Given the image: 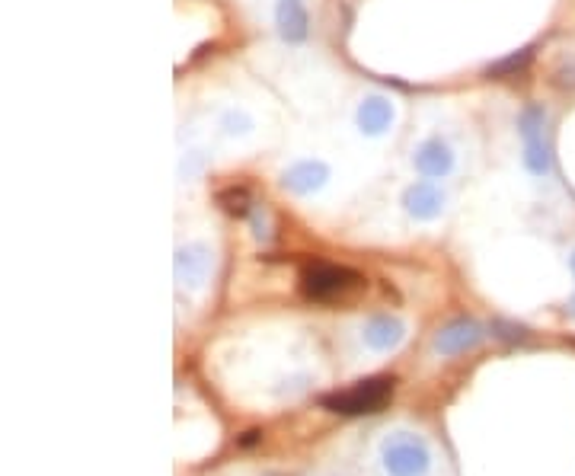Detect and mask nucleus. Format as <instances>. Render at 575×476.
<instances>
[{
    "label": "nucleus",
    "mask_w": 575,
    "mask_h": 476,
    "mask_svg": "<svg viewBox=\"0 0 575 476\" xmlns=\"http://www.w3.org/2000/svg\"><path fill=\"white\" fill-rule=\"evenodd\" d=\"M211 272V250L205 243H189L176 253V282L186 288H202Z\"/></svg>",
    "instance_id": "423d86ee"
},
{
    "label": "nucleus",
    "mask_w": 575,
    "mask_h": 476,
    "mask_svg": "<svg viewBox=\"0 0 575 476\" xmlns=\"http://www.w3.org/2000/svg\"><path fill=\"white\" fill-rule=\"evenodd\" d=\"M531 55H534L531 48H524V52H518V55H508L505 61L492 64V68H489V74H515V71H521V68H528Z\"/></svg>",
    "instance_id": "4468645a"
},
{
    "label": "nucleus",
    "mask_w": 575,
    "mask_h": 476,
    "mask_svg": "<svg viewBox=\"0 0 575 476\" xmlns=\"http://www.w3.org/2000/svg\"><path fill=\"white\" fill-rule=\"evenodd\" d=\"M429 464L432 457L422 438L397 432L384 441V467L390 476H425L429 473Z\"/></svg>",
    "instance_id": "20e7f679"
},
{
    "label": "nucleus",
    "mask_w": 575,
    "mask_h": 476,
    "mask_svg": "<svg viewBox=\"0 0 575 476\" xmlns=\"http://www.w3.org/2000/svg\"><path fill=\"white\" fill-rule=\"evenodd\" d=\"M403 333H406V326L397 317H374L365 326V342L374 352H390L403 342Z\"/></svg>",
    "instance_id": "9b49d317"
},
{
    "label": "nucleus",
    "mask_w": 575,
    "mask_h": 476,
    "mask_svg": "<svg viewBox=\"0 0 575 476\" xmlns=\"http://www.w3.org/2000/svg\"><path fill=\"white\" fill-rule=\"evenodd\" d=\"M361 285V275L345 269V266H333V262H314L307 266L301 275V288L310 301H333L349 294L352 288Z\"/></svg>",
    "instance_id": "7ed1b4c3"
},
{
    "label": "nucleus",
    "mask_w": 575,
    "mask_h": 476,
    "mask_svg": "<svg viewBox=\"0 0 575 476\" xmlns=\"http://www.w3.org/2000/svg\"><path fill=\"white\" fill-rule=\"evenodd\" d=\"M256 441H259V432H246L240 445H243V448H250V445H256Z\"/></svg>",
    "instance_id": "f3484780"
},
{
    "label": "nucleus",
    "mask_w": 575,
    "mask_h": 476,
    "mask_svg": "<svg viewBox=\"0 0 575 476\" xmlns=\"http://www.w3.org/2000/svg\"><path fill=\"white\" fill-rule=\"evenodd\" d=\"M390 125H393V106L384 96H368V100L358 106V128L365 131V135H384Z\"/></svg>",
    "instance_id": "f8f14e48"
},
{
    "label": "nucleus",
    "mask_w": 575,
    "mask_h": 476,
    "mask_svg": "<svg viewBox=\"0 0 575 476\" xmlns=\"http://www.w3.org/2000/svg\"><path fill=\"white\" fill-rule=\"evenodd\" d=\"M403 208L416 221H435L441 215V208H445V192H441V186H435L432 179H422V183H413L403 192Z\"/></svg>",
    "instance_id": "39448f33"
},
{
    "label": "nucleus",
    "mask_w": 575,
    "mask_h": 476,
    "mask_svg": "<svg viewBox=\"0 0 575 476\" xmlns=\"http://www.w3.org/2000/svg\"><path fill=\"white\" fill-rule=\"evenodd\" d=\"M390 397H393V377H368V381H358L349 390L323 397V406L342 416H365L377 413Z\"/></svg>",
    "instance_id": "f257e3e1"
},
{
    "label": "nucleus",
    "mask_w": 575,
    "mask_h": 476,
    "mask_svg": "<svg viewBox=\"0 0 575 476\" xmlns=\"http://www.w3.org/2000/svg\"><path fill=\"white\" fill-rule=\"evenodd\" d=\"M218 202L224 205L227 215H237V218H246L253 211V199H250V192H246L243 186H234V189H224L218 195Z\"/></svg>",
    "instance_id": "ddd939ff"
},
{
    "label": "nucleus",
    "mask_w": 575,
    "mask_h": 476,
    "mask_svg": "<svg viewBox=\"0 0 575 476\" xmlns=\"http://www.w3.org/2000/svg\"><path fill=\"white\" fill-rule=\"evenodd\" d=\"M569 269H572V275H575V253H572V259H569Z\"/></svg>",
    "instance_id": "6ab92c4d"
},
{
    "label": "nucleus",
    "mask_w": 575,
    "mask_h": 476,
    "mask_svg": "<svg viewBox=\"0 0 575 476\" xmlns=\"http://www.w3.org/2000/svg\"><path fill=\"white\" fill-rule=\"evenodd\" d=\"M521 141H524V167L534 176H547L553 170L550 138H547V109L531 106L521 112Z\"/></svg>",
    "instance_id": "f03ea898"
},
{
    "label": "nucleus",
    "mask_w": 575,
    "mask_h": 476,
    "mask_svg": "<svg viewBox=\"0 0 575 476\" xmlns=\"http://www.w3.org/2000/svg\"><path fill=\"white\" fill-rule=\"evenodd\" d=\"M483 342V326L476 320H454L448 323L445 330L435 336V349L441 355H464L470 349H476Z\"/></svg>",
    "instance_id": "0eeeda50"
},
{
    "label": "nucleus",
    "mask_w": 575,
    "mask_h": 476,
    "mask_svg": "<svg viewBox=\"0 0 575 476\" xmlns=\"http://www.w3.org/2000/svg\"><path fill=\"white\" fill-rule=\"evenodd\" d=\"M566 314H569V317H575V294H572L569 304H566Z\"/></svg>",
    "instance_id": "a211bd4d"
},
{
    "label": "nucleus",
    "mask_w": 575,
    "mask_h": 476,
    "mask_svg": "<svg viewBox=\"0 0 575 476\" xmlns=\"http://www.w3.org/2000/svg\"><path fill=\"white\" fill-rule=\"evenodd\" d=\"M253 122L243 116V112H227L224 116V131L227 135H250Z\"/></svg>",
    "instance_id": "2eb2a0df"
},
{
    "label": "nucleus",
    "mask_w": 575,
    "mask_h": 476,
    "mask_svg": "<svg viewBox=\"0 0 575 476\" xmlns=\"http://www.w3.org/2000/svg\"><path fill=\"white\" fill-rule=\"evenodd\" d=\"M413 167L425 176V179H441L454 170V151L441 141V138H429L416 147L413 154Z\"/></svg>",
    "instance_id": "6e6552de"
},
{
    "label": "nucleus",
    "mask_w": 575,
    "mask_h": 476,
    "mask_svg": "<svg viewBox=\"0 0 575 476\" xmlns=\"http://www.w3.org/2000/svg\"><path fill=\"white\" fill-rule=\"evenodd\" d=\"M492 326H499V330H505V333H499V336H505V339H524V330H521V326H508V323H502V320H496V323H492Z\"/></svg>",
    "instance_id": "dca6fc26"
},
{
    "label": "nucleus",
    "mask_w": 575,
    "mask_h": 476,
    "mask_svg": "<svg viewBox=\"0 0 575 476\" xmlns=\"http://www.w3.org/2000/svg\"><path fill=\"white\" fill-rule=\"evenodd\" d=\"M326 179H330V170H326V163L320 160H298L291 163L282 176V186L294 195H310L326 186Z\"/></svg>",
    "instance_id": "1a4fd4ad"
},
{
    "label": "nucleus",
    "mask_w": 575,
    "mask_h": 476,
    "mask_svg": "<svg viewBox=\"0 0 575 476\" xmlns=\"http://www.w3.org/2000/svg\"><path fill=\"white\" fill-rule=\"evenodd\" d=\"M275 26H278V36H282L285 42L298 45L307 39V10L298 4V0H278L275 7Z\"/></svg>",
    "instance_id": "9d476101"
}]
</instances>
